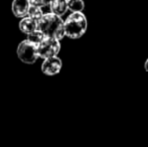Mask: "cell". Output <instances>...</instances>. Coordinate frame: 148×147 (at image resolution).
<instances>
[{"label": "cell", "mask_w": 148, "mask_h": 147, "mask_svg": "<svg viewBox=\"0 0 148 147\" xmlns=\"http://www.w3.org/2000/svg\"><path fill=\"white\" fill-rule=\"evenodd\" d=\"M88 21L83 12H73L64 20V31L66 36L72 39L82 37L87 31Z\"/></svg>", "instance_id": "obj_2"}, {"label": "cell", "mask_w": 148, "mask_h": 147, "mask_svg": "<svg viewBox=\"0 0 148 147\" xmlns=\"http://www.w3.org/2000/svg\"><path fill=\"white\" fill-rule=\"evenodd\" d=\"M29 0H13L12 2V12L16 17H25L30 7Z\"/></svg>", "instance_id": "obj_6"}, {"label": "cell", "mask_w": 148, "mask_h": 147, "mask_svg": "<svg viewBox=\"0 0 148 147\" xmlns=\"http://www.w3.org/2000/svg\"><path fill=\"white\" fill-rule=\"evenodd\" d=\"M144 69H145V71L148 72V59L145 61V64H144Z\"/></svg>", "instance_id": "obj_13"}, {"label": "cell", "mask_w": 148, "mask_h": 147, "mask_svg": "<svg viewBox=\"0 0 148 147\" xmlns=\"http://www.w3.org/2000/svg\"><path fill=\"white\" fill-rule=\"evenodd\" d=\"M60 51V40L53 37H47L38 44L39 57L45 59L47 57H56Z\"/></svg>", "instance_id": "obj_4"}, {"label": "cell", "mask_w": 148, "mask_h": 147, "mask_svg": "<svg viewBox=\"0 0 148 147\" xmlns=\"http://www.w3.org/2000/svg\"><path fill=\"white\" fill-rule=\"evenodd\" d=\"M18 59L24 64H34L39 57L38 45L33 43L29 39L22 40L17 47Z\"/></svg>", "instance_id": "obj_3"}, {"label": "cell", "mask_w": 148, "mask_h": 147, "mask_svg": "<svg viewBox=\"0 0 148 147\" xmlns=\"http://www.w3.org/2000/svg\"><path fill=\"white\" fill-rule=\"evenodd\" d=\"M37 28L41 30L47 37H53L60 40L66 36L64 21L62 19V16L53 12L43 14L39 19Z\"/></svg>", "instance_id": "obj_1"}, {"label": "cell", "mask_w": 148, "mask_h": 147, "mask_svg": "<svg viewBox=\"0 0 148 147\" xmlns=\"http://www.w3.org/2000/svg\"><path fill=\"white\" fill-rule=\"evenodd\" d=\"M69 10L72 12H82L85 8V3L83 0H68Z\"/></svg>", "instance_id": "obj_9"}, {"label": "cell", "mask_w": 148, "mask_h": 147, "mask_svg": "<svg viewBox=\"0 0 148 147\" xmlns=\"http://www.w3.org/2000/svg\"><path fill=\"white\" fill-rule=\"evenodd\" d=\"M62 67V59L56 55V57H47L43 61L41 65V71L47 76H56L60 72Z\"/></svg>", "instance_id": "obj_5"}, {"label": "cell", "mask_w": 148, "mask_h": 147, "mask_svg": "<svg viewBox=\"0 0 148 147\" xmlns=\"http://www.w3.org/2000/svg\"><path fill=\"white\" fill-rule=\"evenodd\" d=\"M31 5H36V6H47L53 2V0H29Z\"/></svg>", "instance_id": "obj_12"}, {"label": "cell", "mask_w": 148, "mask_h": 147, "mask_svg": "<svg viewBox=\"0 0 148 147\" xmlns=\"http://www.w3.org/2000/svg\"><path fill=\"white\" fill-rule=\"evenodd\" d=\"M49 7L51 12L62 16L69 10L68 0H53V2L49 4Z\"/></svg>", "instance_id": "obj_8"}, {"label": "cell", "mask_w": 148, "mask_h": 147, "mask_svg": "<svg viewBox=\"0 0 148 147\" xmlns=\"http://www.w3.org/2000/svg\"><path fill=\"white\" fill-rule=\"evenodd\" d=\"M37 26H38V21H36L35 19L29 17H22V19L19 22V29L20 31H22L23 34H28L30 32L34 31L37 29Z\"/></svg>", "instance_id": "obj_7"}, {"label": "cell", "mask_w": 148, "mask_h": 147, "mask_svg": "<svg viewBox=\"0 0 148 147\" xmlns=\"http://www.w3.org/2000/svg\"><path fill=\"white\" fill-rule=\"evenodd\" d=\"M27 15L29 16V17L33 18V19H35L36 21H39V19L43 16V12H42V9H41L40 6L30 5Z\"/></svg>", "instance_id": "obj_11"}, {"label": "cell", "mask_w": 148, "mask_h": 147, "mask_svg": "<svg viewBox=\"0 0 148 147\" xmlns=\"http://www.w3.org/2000/svg\"><path fill=\"white\" fill-rule=\"evenodd\" d=\"M27 36H28L27 39H29L30 41H32L33 43H35V44H37V45H38L39 43H40L41 41L45 38V34H43L41 30H39L38 28H37L36 30H34V31L28 34Z\"/></svg>", "instance_id": "obj_10"}]
</instances>
